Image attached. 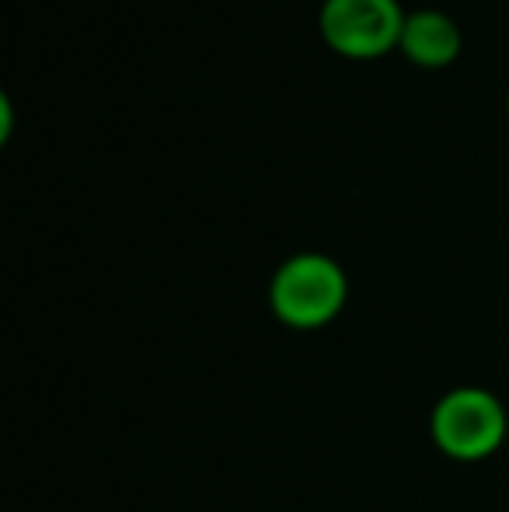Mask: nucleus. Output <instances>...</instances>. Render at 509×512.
<instances>
[{
    "mask_svg": "<svg viewBox=\"0 0 509 512\" xmlns=\"http://www.w3.org/2000/svg\"><path fill=\"white\" fill-rule=\"evenodd\" d=\"M346 293L349 283L342 265L328 255L307 251V255L286 258L276 269L269 286V304L283 324L311 331L339 317V310L346 307Z\"/></svg>",
    "mask_w": 509,
    "mask_h": 512,
    "instance_id": "f257e3e1",
    "label": "nucleus"
},
{
    "mask_svg": "<svg viewBox=\"0 0 509 512\" xmlns=\"http://www.w3.org/2000/svg\"><path fill=\"white\" fill-rule=\"evenodd\" d=\"M429 432L440 453L461 464L489 460L506 443L509 415L503 398L485 387H454L436 401L429 415Z\"/></svg>",
    "mask_w": 509,
    "mask_h": 512,
    "instance_id": "f03ea898",
    "label": "nucleus"
},
{
    "mask_svg": "<svg viewBox=\"0 0 509 512\" xmlns=\"http://www.w3.org/2000/svg\"><path fill=\"white\" fill-rule=\"evenodd\" d=\"M321 28L342 53L374 56L401 39L405 18L394 0H325Z\"/></svg>",
    "mask_w": 509,
    "mask_h": 512,
    "instance_id": "7ed1b4c3",
    "label": "nucleus"
},
{
    "mask_svg": "<svg viewBox=\"0 0 509 512\" xmlns=\"http://www.w3.org/2000/svg\"><path fill=\"white\" fill-rule=\"evenodd\" d=\"M401 42H405L408 56L419 63H447L461 46V32L457 25L440 11H419L405 18L401 28Z\"/></svg>",
    "mask_w": 509,
    "mask_h": 512,
    "instance_id": "20e7f679",
    "label": "nucleus"
}]
</instances>
